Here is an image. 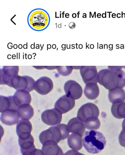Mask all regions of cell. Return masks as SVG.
Masks as SVG:
<instances>
[{
    "label": "cell",
    "instance_id": "obj_1",
    "mask_svg": "<svg viewBox=\"0 0 125 155\" xmlns=\"http://www.w3.org/2000/svg\"><path fill=\"white\" fill-rule=\"evenodd\" d=\"M98 81L109 90L116 88H122L125 86V73L121 69H102L98 73Z\"/></svg>",
    "mask_w": 125,
    "mask_h": 155
},
{
    "label": "cell",
    "instance_id": "obj_2",
    "mask_svg": "<svg viewBox=\"0 0 125 155\" xmlns=\"http://www.w3.org/2000/svg\"><path fill=\"white\" fill-rule=\"evenodd\" d=\"M83 143L87 152L95 154L100 153L104 149L106 144V140L101 132L91 130L85 132Z\"/></svg>",
    "mask_w": 125,
    "mask_h": 155
},
{
    "label": "cell",
    "instance_id": "obj_3",
    "mask_svg": "<svg viewBox=\"0 0 125 155\" xmlns=\"http://www.w3.org/2000/svg\"><path fill=\"white\" fill-rule=\"evenodd\" d=\"M69 135L67 125L61 124L55 126L51 127L42 132L39 135V138L42 144L48 140H53L58 143L60 141L67 138Z\"/></svg>",
    "mask_w": 125,
    "mask_h": 155
},
{
    "label": "cell",
    "instance_id": "obj_4",
    "mask_svg": "<svg viewBox=\"0 0 125 155\" xmlns=\"http://www.w3.org/2000/svg\"><path fill=\"white\" fill-rule=\"evenodd\" d=\"M49 22V16L45 10L36 9L32 10L28 17V22L33 29L41 31L45 28Z\"/></svg>",
    "mask_w": 125,
    "mask_h": 155
},
{
    "label": "cell",
    "instance_id": "obj_5",
    "mask_svg": "<svg viewBox=\"0 0 125 155\" xmlns=\"http://www.w3.org/2000/svg\"><path fill=\"white\" fill-rule=\"evenodd\" d=\"M35 83V80L31 77L17 75L11 79L8 86L17 91L24 90L30 92L34 89Z\"/></svg>",
    "mask_w": 125,
    "mask_h": 155
},
{
    "label": "cell",
    "instance_id": "obj_6",
    "mask_svg": "<svg viewBox=\"0 0 125 155\" xmlns=\"http://www.w3.org/2000/svg\"><path fill=\"white\" fill-rule=\"evenodd\" d=\"M100 112L98 107L92 103H87L82 105L78 109L77 117L83 122L87 118L99 116Z\"/></svg>",
    "mask_w": 125,
    "mask_h": 155
},
{
    "label": "cell",
    "instance_id": "obj_7",
    "mask_svg": "<svg viewBox=\"0 0 125 155\" xmlns=\"http://www.w3.org/2000/svg\"><path fill=\"white\" fill-rule=\"evenodd\" d=\"M62 119V114L55 108L46 110L41 115L42 122L49 126L59 124L61 122Z\"/></svg>",
    "mask_w": 125,
    "mask_h": 155
},
{
    "label": "cell",
    "instance_id": "obj_8",
    "mask_svg": "<svg viewBox=\"0 0 125 155\" xmlns=\"http://www.w3.org/2000/svg\"><path fill=\"white\" fill-rule=\"evenodd\" d=\"M64 88L66 95L74 100L79 99L82 95L83 90L81 87L73 80L67 81L64 84Z\"/></svg>",
    "mask_w": 125,
    "mask_h": 155
},
{
    "label": "cell",
    "instance_id": "obj_9",
    "mask_svg": "<svg viewBox=\"0 0 125 155\" xmlns=\"http://www.w3.org/2000/svg\"><path fill=\"white\" fill-rule=\"evenodd\" d=\"M80 70L81 75L85 84L98 82V73L96 66H81Z\"/></svg>",
    "mask_w": 125,
    "mask_h": 155
},
{
    "label": "cell",
    "instance_id": "obj_10",
    "mask_svg": "<svg viewBox=\"0 0 125 155\" xmlns=\"http://www.w3.org/2000/svg\"><path fill=\"white\" fill-rule=\"evenodd\" d=\"M53 87V84L51 79L47 77L43 76L35 81L34 89L39 94L44 95L51 92Z\"/></svg>",
    "mask_w": 125,
    "mask_h": 155
},
{
    "label": "cell",
    "instance_id": "obj_11",
    "mask_svg": "<svg viewBox=\"0 0 125 155\" xmlns=\"http://www.w3.org/2000/svg\"><path fill=\"white\" fill-rule=\"evenodd\" d=\"M75 105V100L66 94L61 97L56 102L54 108L61 114L66 113L72 110Z\"/></svg>",
    "mask_w": 125,
    "mask_h": 155
},
{
    "label": "cell",
    "instance_id": "obj_12",
    "mask_svg": "<svg viewBox=\"0 0 125 155\" xmlns=\"http://www.w3.org/2000/svg\"><path fill=\"white\" fill-rule=\"evenodd\" d=\"M32 124L29 120L21 119L18 123L16 127V132L18 137L21 140L28 139L31 135Z\"/></svg>",
    "mask_w": 125,
    "mask_h": 155
},
{
    "label": "cell",
    "instance_id": "obj_13",
    "mask_svg": "<svg viewBox=\"0 0 125 155\" xmlns=\"http://www.w3.org/2000/svg\"><path fill=\"white\" fill-rule=\"evenodd\" d=\"M18 66H4L0 71V84L9 86L11 79L18 75Z\"/></svg>",
    "mask_w": 125,
    "mask_h": 155
},
{
    "label": "cell",
    "instance_id": "obj_14",
    "mask_svg": "<svg viewBox=\"0 0 125 155\" xmlns=\"http://www.w3.org/2000/svg\"><path fill=\"white\" fill-rule=\"evenodd\" d=\"M20 117L17 110L10 109L2 113L0 120L3 124L8 126L15 125L18 123Z\"/></svg>",
    "mask_w": 125,
    "mask_h": 155
},
{
    "label": "cell",
    "instance_id": "obj_15",
    "mask_svg": "<svg viewBox=\"0 0 125 155\" xmlns=\"http://www.w3.org/2000/svg\"><path fill=\"white\" fill-rule=\"evenodd\" d=\"M12 97L15 105L18 108L22 104H30L31 100L29 92L24 90H17L12 96Z\"/></svg>",
    "mask_w": 125,
    "mask_h": 155
},
{
    "label": "cell",
    "instance_id": "obj_16",
    "mask_svg": "<svg viewBox=\"0 0 125 155\" xmlns=\"http://www.w3.org/2000/svg\"><path fill=\"white\" fill-rule=\"evenodd\" d=\"M42 145V150L44 155H64L62 150L54 141H47Z\"/></svg>",
    "mask_w": 125,
    "mask_h": 155
},
{
    "label": "cell",
    "instance_id": "obj_17",
    "mask_svg": "<svg viewBox=\"0 0 125 155\" xmlns=\"http://www.w3.org/2000/svg\"><path fill=\"white\" fill-rule=\"evenodd\" d=\"M67 125L69 132L77 133L82 136L84 135L86 128L84 124L77 117L70 120Z\"/></svg>",
    "mask_w": 125,
    "mask_h": 155
},
{
    "label": "cell",
    "instance_id": "obj_18",
    "mask_svg": "<svg viewBox=\"0 0 125 155\" xmlns=\"http://www.w3.org/2000/svg\"><path fill=\"white\" fill-rule=\"evenodd\" d=\"M108 98L112 104L124 102L125 91L123 88H114L109 90Z\"/></svg>",
    "mask_w": 125,
    "mask_h": 155
},
{
    "label": "cell",
    "instance_id": "obj_19",
    "mask_svg": "<svg viewBox=\"0 0 125 155\" xmlns=\"http://www.w3.org/2000/svg\"><path fill=\"white\" fill-rule=\"evenodd\" d=\"M67 142L69 147L73 150L78 151L82 148V136L79 134L72 133L68 137Z\"/></svg>",
    "mask_w": 125,
    "mask_h": 155
},
{
    "label": "cell",
    "instance_id": "obj_20",
    "mask_svg": "<svg viewBox=\"0 0 125 155\" xmlns=\"http://www.w3.org/2000/svg\"><path fill=\"white\" fill-rule=\"evenodd\" d=\"M34 139L31 135L27 139H18L20 151L22 155H28L31 151L36 148L34 144Z\"/></svg>",
    "mask_w": 125,
    "mask_h": 155
},
{
    "label": "cell",
    "instance_id": "obj_21",
    "mask_svg": "<svg viewBox=\"0 0 125 155\" xmlns=\"http://www.w3.org/2000/svg\"><path fill=\"white\" fill-rule=\"evenodd\" d=\"M100 90L97 83L90 82L86 84L84 89V94L88 99L93 100L98 96Z\"/></svg>",
    "mask_w": 125,
    "mask_h": 155
},
{
    "label": "cell",
    "instance_id": "obj_22",
    "mask_svg": "<svg viewBox=\"0 0 125 155\" xmlns=\"http://www.w3.org/2000/svg\"><path fill=\"white\" fill-rule=\"evenodd\" d=\"M17 110L21 119L29 120L33 116L34 109L30 104H26L20 106Z\"/></svg>",
    "mask_w": 125,
    "mask_h": 155
},
{
    "label": "cell",
    "instance_id": "obj_23",
    "mask_svg": "<svg viewBox=\"0 0 125 155\" xmlns=\"http://www.w3.org/2000/svg\"><path fill=\"white\" fill-rule=\"evenodd\" d=\"M0 99L1 113L10 109L17 110L18 108L14 103L12 96L5 97L0 95Z\"/></svg>",
    "mask_w": 125,
    "mask_h": 155
},
{
    "label": "cell",
    "instance_id": "obj_24",
    "mask_svg": "<svg viewBox=\"0 0 125 155\" xmlns=\"http://www.w3.org/2000/svg\"><path fill=\"white\" fill-rule=\"evenodd\" d=\"M111 111L115 118L119 119L125 118V102L113 104Z\"/></svg>",
    "mask_w": 125,
    "mask_h": 155
},
{
    "label": "cell",
    "instance_id": "obj_25",
    "mask_svg": "<svg viewBox=\"0 0 125 155\" xmlns=\"http://www.w3.org/2000/svg\"><path fill=\"white\" fill-rule=\"evenodd\" d=\"M84 123L85 128L89 130H97L99 128L100 126V121L97 117L87 118Z\"/></svg>",
    "mask_w": 125,
    "mask_h": 155
},
{
    "label": "cell",
    "instance_id": "obj_26",
    "mask_svg": "<svg viewBox=\"0 0 125 155\" xmlns=\"http://www.w3.org/2000/svg\"><path fill=\"white\" fill-rule=\"evenodd\" d=\"M73 69V66H67L58 67L57 69L60 74L63 76H67L71 73Z\"/></svg>",
    "mask_w": 125,
    "mask_h": 155
},
{
    "label": "cell",
    "instance_id": "obj_27",
    "mask_svg": "<svg viewBox=\"0 0 125 155\" xmlns=\"http://www.w3.org/2000/svg\"><path fill=\"white\" fill-rule=\"evenodd\" d=\"M118 140L120 145L125 147V131L122 130L119 136Z\"/></svg>",
    "mask_w": 125,
    "mask_h": 155
},
{
    "label": "cell",
    "instance_id": "obj_28",
    "mask_svg": "<svg viewBox=\"0 0 125 155\" xmlns=\"http://www.w3.org/2000/svg\"><path fill=\"white\" fill-rule=\"evenodd\" d=\"M28 155H44L42 150L35 148L31 151Z\"/></svg>",
    "mask_w": 125,
    "mask_h": 155
},
{
    "label": "cell",
    "instance_id": "obj_29",
    "mask_svg": "<svg viewBox=\"0 0 125 155\" xmlns=\"http://www.w3.org/2000/svg\"><path fill=\"white\" fill-rule=\"evenodd\" d=\"M64 155H85L80 153L77 151L74 150H70L66 152Z\"/></svg>",
    "mask_w": 125,
    "mask_h": 155
},
{
    "label": "cell",
    "instance_id": "obj_30",
    "mask_svg": "<svg viewBox=\"0 0 125 155\" xmlns=\"http://www.w3.org/2000/svg\"><path fill=\"white\" fill-rule=\"evenodd\" d=\"M69 26L70 28H73L75 27V25L74 22H71L69 24Z\"/></svg>",
    "mask_w": 125,
    "mask_h": 155
},
{
    "label": "cell",
    "instance_id": "obj_31",
    "mask_svg": "<svg viewBox=\"0 0 125 155\" xmlns=\"http://www.w3.org/2000/svg\"><path fill=\"white\" fill-rule=\"evenodd\" d=\"M122 130L125 131V118L123 120L122 123Z\"/></svg>",
    "mask_w": 125,
    "mask_h": 155
},
{
    "label": "cell",
    "instance_id": "obj_32",
    "mask_svg": "<svg viewBox=\"0 0 125 155\" xmlns=\"http://www.w3.org/2000/svg\"><path fill=\"white\" fill-rule=\"evenodd\" d=\"M11 43H9L8 44L7 46L9 49H12V45H10Z\"/></svg>",
    "mask_w": 125,
    "mask_h": 155
},
{
    "label": "cell",
    "instance_id": "obj_33",
    "mask_svg": "<svg viewBox=\"0 0 125 155\" xmlns=\"http://www.w3.org/2000/svg\"><path fill=\"white\" fill-rule=\"evenodd\" d=\"M23 48L24 49H27V44H24L23 45Z\"/></svg>",
    "mask_w": 125,
    "mask_h": 155
},
{
    "label": "cell",
    "instance_id": "obj_34",
    "mask_svg": "<svg viewBox=\"0 0 125 155\" xmlns=\"http://www.w3.org/2000/svg\"><path fill=\"white\" fill-rule=\"evenodd\" d=\"M31 49H34L35 48V44L34 45L31 44Z\"/></svg>",
    "mask_w": 125,
    "mask_h": 155
},
{
    "label": "cell",
    "instance_id": "obj_35",
    "mask_svg": "<svg viewBox=\"0 0 125 155\" xmlns=\"http://www.w3.org/2000/svg\"><path fill=\"white\" fill-rule=\"evenodd\" d=\"M18 47L19 49H21L22 48V45L21 44H19L18 46Z\"/></svg>",
    "mask_w": 125,
    "mask_h": 155
},
{
    "label": "cell",
    "instance_id": "obj_36",
    "mask_svg": "<svg viewBox=\"0 0 125 155\" xmlns=\"http://www.w3.org/2000/svg\"><path fill=\"white\" fill-rule=\"evenodd\" d=\"M56 47V45L55 44H53L52 45V48L53 49H55Z\"/></svg>",
    "mask_w": 125,
    "mask_h": 155
},
{
    "label": "cell",
    "instance_id": "obj_37",
    "mask_svg": "<svg viewBox=\"0 0 125 155\" xmlns=\"http://www.w3.org/2000/svg\"><path fill=\"white\" fill-rule=\"evenodd\" d=\"M13 48L15 49H17L18 48V46H17V45H16V44L14 45L13 46Z\"/></svg>",
    "mask_w": 125,
    "mask_h": 155
},
{
    "label": "cell",
    "instance_id": "obj_38",
    "mask_svg": "<svg viewBox=\"0 0 125 155\" xmlns=\"http://www.w3.org/2000/svg\"><path fill=\"white\" fill-rule=\"evenodd\" d=\"M51 48V45L50 44H48L47 45V48L48 49H50Z\"/></svg>",
    "mask_w": 125,
    "mask_h": 155
},
{
    "label": "cell",
    "instance_id": "obj_39",
    "mask_svg": "<svg viewBox=\"0 0 125 155\" xmlns=\"http://www.w3.org/2000/svg\"><path fill=\"white\" fill-rule=\"evenodd\" d=\"M28 58L29 59H31L32 58V56L31 54H29L28 55Z\"/></svg>",
    "mask_w": 125,
    "mask_h": 155
},
{
    "label": "cell",
    "instance_id": "obj_40",
    "mask_svg": "<svg viewBox=\"0 0 125 155\" xmlns=\"http://www.w3.org/2000/svg\"><path fill=\"white\" fill-rule=\"evenodd\" d=\"M7 57L8 59H11V55L10 54L8 55Z\"/></svg>",
    "mask_w": 125,
    "mask_h": 155
}]
</instances>
